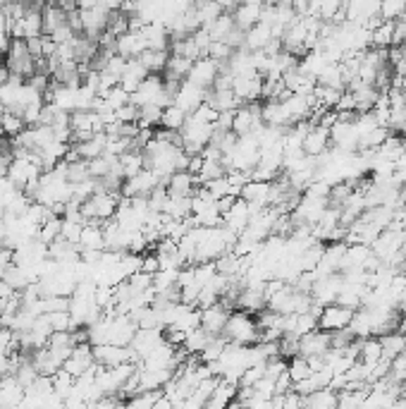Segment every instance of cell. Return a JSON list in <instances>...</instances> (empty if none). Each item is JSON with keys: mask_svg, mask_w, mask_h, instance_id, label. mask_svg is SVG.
Here are the masks:
<instances>
[{"mask_svg": "<svg viewBox=\"0 0 406 409\" xmlns=\"http://www.w3.org/2000/svg\"><path fill=\"white\" fill-rule=\"evenodd\" d=\"M227 318H229V309L227 306H222L220 302H215V304L201 309V326L208 330L210 335H222Z\"/></svg>", "mask_w": 406, "mask_h": 409, "instance_id": "13", "label": "cell"}, {"mask_svg": "<svg viewBox=\"0 0 406 409\" xmlns=\"http://www.w3.org/2000/svg\"><path fill=\"white\" fill-rule=\"evenodd\" d=\"M263 376H265V364H248L239 376V386L253 388Z\"/></svg>", "mask_w": 406, "mask_h": 409, "instance_id": "43", "label": "cell"}, {"mask_svg": "<svg viewBox=\"0 0 406 409\" xmlns=\"http://www.w3.org/2000/svg\"><path fill=\"white\" fill-rule=\"evenodd\" d=\"M94 347V359L103 366H118L125 362H137L134 352L129 345H113V342H103V345H91ZM139 364V362H137Z\"/></svg>", "mask_w": 406, "mask_h": 409, "instance_id": "8", "label": "cell"}, {"mask_svg": "<svg viewBox=\"0 0 406 409\" xmlns=\"http://www.w3.org/2000/svg\"><path fill=\"white\" fill-rule=\"evenodd\" d=\"M144 51H146V41L141 36V29L139 32L129 29L115 39V53H120L122 58H139Z\"/></svg>", "mask_w": 406, "mask_h": 409, "instance_id": "12", "label": "cell"}, {"mask_svg": "<svg viewBox=\"0 0 406 409\" xmlns=\"http://www.w3.org/2000/svg\"><path fill=\"white\" fill-rule=\"evenodd\" d=\"M191 65H194V60L184 58V56H177V53H170L167 68H165V72H163V75L170 77V80L184 82V80H186V75H189V70H191Z\"/></svg>", "mask_w": 406, "mask_h": 409, "instance_id": "29", "label": "cell"}, {"mask_svg": "<svg viewBox=\"0 0 406 409\" xmlns=\"http://www.w3.org/2000/svg\"><path fill=\"white\" fill-rule=\"evenodd\" d=\"M8 27H10V20H8V15H5V10L0 8V32H8Z\"/></svg>", "mask_w": 406, "mask_h": 409, "instance_id": "56", "label": "cell"}, {"mask_svg": "<svg viewBox=\"0 0 406 409\" xmlns=\"http://www.w3.org/2000/svg\"><path fill=\"white\" fill-rule=\"evenodd\" d=\"M205 103H210L217 113H222V111H237V108L241 106V101L237 99L234 89H213V92L208 89V94H205Z\"/></svg>", "mask_w": 406, "mask_h": 409, "instance_id": "22", "label": "cell"}, {"mask_svg": "<svg viewBox=\"0 0 406 409\" xmlns=\"http://www.w3.org/2000/svg\"><path fill=\"white\" fill-rule=\"evenodd\" d=\"M301 149H304L306 156H320V153H325L327 149H332L330 127H323V125H313V127L306 132L304 141H301Z\"/></svg>", "mask_w": 406, "mask_h": 409, "instance_id": "11", "label": "cell"}, {"mask_svg": "<svg viewBox=\"0 0 406 409\" xmlns=\"http://www.w3.org/2000/svg\"><path fill=\"white\" fill-rule=\"evenodd\" d=\"M248 220H251V206H248L241 196H237V201L232 203V208L222 215V222H225L227 227H232L234 232L244 230V227L248 225Z\"/></svg>", "mask_w": 406, "mask_h": 409, "instance_id": "21", "label": "cell"}, {"mask_svg": "<svg viewBox=\"0 0 406 409\" xmlns=\"http://www.w3.org/2000/svg\"><path fill=\"white\" fill-rule=\"evenodd\" d=\"M392 34H395V22L383 20L375 29H371V48H390Z\"/></svg>", "mask_w": 406, "mask_h": 409, "instance_id": "36", "label": "cell"}, {"mask_svg": "<svg viewBox=\"0 0 406 409\" xmlns=\"http://www.w3.org/2000/svg\"><path fill=\"white\" fill-rule=\"evenodd\" d=\"M316 84H325V87H335V89H342L347 87V82H344V72H342V65L339 63H327L323 72L316 77Z\"/></svg>", "mask_w": 406, "mask_h": 409, "instance_id": "34", "label": "cell"}, {"mask_svg": "<svg viewBox=\"0 0 406 409\" xmlns=\"http://www.w3.org/2000/svg\"><path fill=\"white\" fill-rule=\"evenodd\" d=\"M186 118H189V113H186L184 108L177 106V103L172 101V103H167L165 108H163L160 127H163V130H175V132H179L182 127H184Z\"/></svg>", "mask_w": 406, "mask_h": 409, "instance_id": "25", "label": "cell"}, {"mask_svg": "<svg viewBox=\"0 0 406 409\" xmlns=\"http://www.w3.org/2000/svg\"><path fill=\"white\" fill-rule=\"evenodd\" d=\"M339 96H342V89L325 87V84H316V89H313V99H316L318 108H337Z\"/></svg>", "mask_w": 406, "mask_h": 409, "instance_id": "37", "label": "cell"}, {"mask_svg": "<svg viewBox=\"0 0 406 409\" xmlns=\"http://www.w3.org/2000/svg\"><path fill=\"white\" fill-rule=\"evenodd\" d=\"M354 314L356 309H349V306H342L337 302L332 304H325L318 314V328L320 330H327V333H335V330H344L351 326L354 321Z\"/></svg>", "mask_w": 406, "mask_h": 409, "instance_id": "4", "label": "cell"}, {"mask_svg": "<svg viewBox=\"0 0 406 409\" xmlns=\"http://www.w3.org/2000/svg\"><path fill=\"white\" fill-rule=\"evenodd\" d=\"M48 318H51L53 330H75L77 328V323L72 321L70 309H65V311H51V314H48Z\"/></svg>", "mask_w": 406, "mask_h": 409, "instance_id": "45", "label": "cell"}, {"mask_svg": "<svg viewBox=\"0 0 406 409\" xmlns=\"http://www.w3.org/2000/svg\"><path fill=\"white\" fill-rule=\"evenodd\" d=\"M237 390H239V383L227 381V378H220L215 390H213V395H210L208 402H205V407H213V409L229 407L232 405V400L237 398Z\"/></svg>", "mask_w": 406, "mask_h": 409, "instance_id": "16", "label": "cell"}, {"mask_svg": "<svg viewBox=\"0 0 406 409\" xmlns=\"http://www.w3.org/2000/svg\"><path fill=\"white\" fill-rule=\"evenodd\" d=\"M163 340H165L163 326H156V328H139L137 333H134V338H132V342H129V347H132V352H134L137 362H141L144 357H148V354L153 352Z\"/></svg>", "mask_w": 406, "mask_h": 409, "instance_id": "7", "label": "cell"}, {"mask_svg": "<svg viewBox=\"0 0 406 409\" xmlns=\"http://www.w3.org/2000/svg\"><path fill=\"white\" fill-rule=\"evenodd\" d=\"M380 17L390 22L399 20V17H406L404 0H380Z\"/></svg>", "mask_w": 406, "mask_h": 409, "instance_id": "40", "label": "cell"}, {"mask_svg": "<svg viewBox=\"0 0 406 409\" xmlns=\"http://www.w3.org/2000/svg\"><path fill=\"white\" fill-rule=\"evenodd\" d=\"M217 75H220V63L213 60V58H208V56H203V58L194 60L186 80L194 82L196 87H201V89H213V82H215Z\"/></svg>", "mask_w": 406, "mask_h": 409, "instance_id": "9", "label": "cell"}, {"mask_svg": "<svg viewBox=\"0 0 406 409\" xmlns=\"http://www.w3.org/2000/svg\"><path fill=\"white\" fill-rule=\"evenodd\" d=\"M106 144H108V134L106 132H99V134H94L91 139L75 144V146L80 149V156L84 161H91V158H99V156L106 153Z\"/></svg>", "mask_w": 406, "mask_h": 409, "instance_id": "28", "label": "cell"}, {"mask_svg": "<svg viewBox=\"0 0 406 409\" xmlns=\"http://www.w3.org/2000/svg\"><path fill=\"white\" fill-rule=\"evenodd\" d=\"M120 165H122V172H125V180L141 172L146 168V158H144V151L141 149H129L120 156Z\"/></svg>", "mask_w": 406, "mask_h": 409, "instance_id": "30", "label": "cell"}, {"mask_svg": "<svg viewBox=\"0 0 406 409\" xmlns=\"http://www.w3.org/2000/svg\"><path fill=\"white\" fill-rule=\"evenodd\" d=\"M318 328V314H313V311H304V314H296V323H294V333L296 338H301V335L311 333V330Z\"/></svg>", "mask_w": 406, "mask_h": 409, "instance_id": "42", "label": "cell"}, {"mask_svg": "<svg viewBox=\"0 0 406 409\" xmlns=\"http://www.w3.org/2000/svg\"><path fill=\"white\" fill-rule=\"evenodd\" d=\"M158 184H165V182H163V177L156 175L151 168H144L141 172L127 177L120 191H122V196H127V199H132V196H148L151 191L158 187Z\"/></svg>", "mask_w": 406, "mask_h": 409, "instance_id": "5", "label": "cell"}, {"mask_svg": "<svg viewBox=\"0 0 406 409\" xmlns=\"http://www.w3.org/2000/svg\"><path fill=\"white\" fill-rule=\"evenodd\" d=\"M263 80L265 77L260 72L251 70L246 75L234 77V94L241 103H253V101H263Z\"/></svg>", "mask_w": 406, "mask_h": 409, "instance_id": "6", "label": "cell"}, {"mask_svg": "<svg viewBox=\"0 0 406 409\" xmlns=\"http://www.w3.org/2000/svg\"><path fill=\"white\" fill-rule=\"evenodd\" d=\"M165 187L170 191V196H191L198 184H196V177H194L191 172L177 170L165 180Z\"/></svg>", "mask_w": 406, "mask_h": 409, "instance_id": "18", "label": "cell"}, {"mask_svg": "<svg viewBox=\"0 0 406 409\" xmlns=\"http://www.w3.org/2000/svg\"><path fill=\"white\" fill-rule=\"evenodd\" d=\"M141 36H144V41H146V48H156V51L167 48L170 39H172L167 24H163V22H146L141 27Z\"/></svg>", "mask_w": 406, "mask_h": 409, "instance_id": "19", "label": "cell"}, {"mask_svg": "<svg viewBox=\"0 0 406 409\" xmlns=\"http://www.w3.org/2000/svg\"><path fill=\"white\" fill-rule=\"evenodd\" d=\"M282 80H284V84H287L289 92L299 94V96H308V94H313V89H316V80H313L311 75H306L304 70H299V68L284 72Z\"/></svg>", "mask_w": 406, "mask_h": 409, "instance_id": "20", "label": "cell"}, {"mask_svg": "<svg viewBox=\"0 0 406 409\" xmlns=\"http://www.w3.org/2000/svg\"><path fill=\"white\" fill-rule=\"evenodd\" d=\"M383 359V345H380L378 335H368V338L361 340V352H359V362L363 364H378Z\"/></svg>", "mask_w": 406, "mask_h": 409, "instance_id": "33", "label": "cell"}, {"mask_svg": "<svg viewBox=\"0 0 406 409\" xmlns=\"http://www.w3.org/2000/svg\"><path fill=\"white\" fill-rule=\"evenodd\" d=\"M234 27H237V24H234L232 12H222V15L217 17L215 22H210L205 29H208V34H210V39L213 41H225L227 36L234 32Z\"/></svg>", "mask_w": 406, "mask_h": 409, "instance_id": "32", "label": "cell"}, {"mask_svg": "<svg viewBox=\"0 0 406 409\" xmlns=\"http://www.w3.org/2000/svg\"><path fill=\"white\" fill-rule=\"evenodd\" d=\"M0 125H3V130L8 137H17L24 127H27V122L22 120V115H17V113H12V111L0 113Z\"/></svg>", "mask_w": 406, "mask_h": 409, "instance_id": "39", "label": "cell"}, {"mask_svg": "<svg viewBox=\"0 0 406 409\" xmlns=\"http://www.w3.org/2000/svg\"><path fill=\"white\" fill-rule=\"evenodd\" d=\"M151 72L146 70V65L141 63L139 58H127V68L122 72V77H120V87L125 89V92H137V87L141 84Z\"/></svg>", "mask_w": 406, "mask_h": 409, "instance_id": "15", "label": "cell"}, {"mask_svg": "<svg viewBox=\"0 0 406 409\" xmlns=\"http://www.w3.org/2000/svg\"><path fill=\"white\" fill-rule=\"evenodd\" d=\"M203 168V153H191L189 161H186V172H191V175H198Z\"/></svg>", "mask_w": 406, "mask_h": 409, "instance_id": "54", "label": "cell"}, {"mask_svg": "<svg viewBox=\"0 0 406 409\" xmlns=\"http://www.w3.org/2000/svg\"><path fill=\"white\" fill-rule=\"evenodd\" d=\"M132 287H134V292H144L148 290V287H153V275L146 273V270H137V273H132L129 278H127Z\"/></svg>", "mask_w": 406, "mask_h": 409, "instance_id": "50", "label": "cell"}, {"mask_svg": "<svg viewBox=\"0 0 406 409\" xmlns=\"http://www.w3.org/2000/svg\"><path fill=\"white\" fill-rule=\"evenodd\" d=\"M253 395H258V398H263V400H270L272 395H275V378H270V376L260 378L256 386H253Z\"/></svg>", "mask_w": 406, "mask_h": 409, "instance_id": "52", "label": "cell"}, {"mask_svg": "<svg viewBox=\"0 0 406 409\" xmlns=\"http://www.w3.org/2000/svg\"><path fill=\"white\" fill-rule=\"evenodd\" d=\"M213 338V335L208 333L203 326H198V328H194V330H189L186 333V338H184V350L189 352V354H201V350L205 345H208V340Z\"/></svg>", "mask_w": 406, "mask_h": 409, "instance_id": "35", "label": "cell"}, {"mask_svg": "<svg viewBox=\"0 0 406 409\" xmlns=\"http://www.w3.org/2000/svg\"><path fill=\"white\" fill-rule=\"evenodd\" d=\"M101 99L106 101V103L110 106L113 111H118L120 106L129 103V92H125V89H122V87H120V84H118V87H113L110 92H108L106 96H101Z\"/></svg>", "mask_w": 406, "mask_h": 409, "instance_id": "48", "label": "cell"}, {"mask_svg": "<svg viewBox=\"0 0 406 409\" xmlns=\"http://www.w3.org/2000/svg\"><path fill=\"white\" fill-rule=\"evenodd\" d=\"M287 364H289V359H284L282 354H275V357H270L268 362H265V376L280 378L284 371H287Z\"/></svg>", "mask_w": 406, "mask_h": 409, "instance_id": "49", "label": "cell"}, {"mask_svg": "<svg viewBox=\"0 0 406 409\" xmlns=\"http://www.w3.org/2000/svg\"><path fill=\"white\" fill-rule=\"evenodd\" d=\"M241 3H258V5H263L265 0H241Z\"/></svg>", "mask_w": 406, "mask_h": 409, "instance_id": "58", "label": "cell"}, {"mask_svg": "<svg viewBox=\"0 0 406 409\" xmlns=\"http://www.w3.org/2000/svg\"><path fill=\"white\" fill-rule=\"evenodd\" d=\"M292 388H294V381H292V376H289V371H284L280 378H275V395H284Z\"/></svg>", "mask_w": 406, "mask_h": 409, "instance_id": "53", "label": "cell"}, {"mask_svg": "<svg viewBox=\"0 0 406 409\" xmlns=\"http://www.w3.org/2000/svg\"><path fill=\"white\" fill-rule=\"evenodd\" d=\"M380 345H383V357L395 359L406 350V335L399 333V330H390L385 335H378Z\"/></svg>", "mask_w": 406, "mask_h": 409, "instance_id": "27", "label": "cell"}, {"mask_svg": "<svg viewBox=\"0 0 406 409\" xmlns=\"http://www.w3.org/2000/svg\"><path fill=\"white\" fill-rule=\"evenodd\" d=\"M260 15H263V5H258V3H241L239 8L232 12L234 24H237L241 32L251 29L253 24H258L260 22Z\"/></svg>", "mask_w": 406, "mask_h": 409, "instance_id": "24", "label": "cell"}, {"mask_svg": "<svg viewBox=\"0 0 406 409\" xmlns=\"http://www.w3.org/2000/svg\"><path fill=\"white\" fill-rule=\"evenodd\" d=\"M80 249H106V234H103V222L89 220L82 227Z\"/></svg>", "mask_w": 406, "mask_h": 409, "instance_id": "23", "label": "cell"}, {"mask_svg": "<svg viewBox=\"0 0 406 409\" xmlns=\"http://www.w3.org/2000/svg\"><path fill=\"white\" fill-rule=\"evenodd\" d=\"M287 371H289V376H292V381H294V383L313 374V369H311V364H308V359H306V357H301V354H296V357L289 359Z\"/></svg>", "mask_w": 406, "mask_h": 409, "instance_id": "41", "label": "cell"}, {"mask_svg": "<svg viewBox=\"0 0 406 409\" xmlns=\"http://www.w3.org/2000/svg\"><path fill=\"white\" fill-rule=\"evenodd\" d=\"M10 44H12L10 32H0V56H5L10 51Z\"/></svg>", "mask_w": 406, "mask_h": 409, "instance_id": "55", "label": "cell"}, {"mask_svg": "<svg viewBox=\"0 0 406 409\" xmlns=\"http://www.w3.org/2000/svg\"><path fill=\"white\" fill-rule=\"evenodd\" d=\"M3 137H8V134H5V130H3V125H0V139H3Z\"/></svg>", "mask_w": 406, "mask_h": 409, "instance_id": "59", "label": "cell"}, {"mask_svg": "<svg viewBox=\"0 0 406 409\" xmlns=\"http://www.w3.org/2000/svg\"><path fill=\"white\" fill-rule=\"evenodd\" d=\"M60 230H63V218H60V215H51V218L39 227V239L46 244L56 242L60 237Z\"/></svg>", "mask_w": 406, "mask_h": 409, "instance_id": "38", "label": "cell"}, {"mask_svg": "<svg viewBox=\"0 0 406 409\" xmlns=\"http://www.w3.org/2000/svg\"><path fill=\"white\" fill-rule=\"evenodd\" d=\"M122 191H94L87 201H82V213L87 220L106 222L115 218V210L120 206Z\"/></svg>", "mask_w": 406, "mask_h": 409, "instance_id": "2", "label": "cell"}, {"mask_svg": "<svg viewBox=\"0 0 406 409\" xmlns=\"http://www.w3.org/2000/svg\"><path fill=\"white\" fill-rule=\"evenodd\" d=\"M115 120H118V122H139V106H134L132 101L120 106L118 111H115Z\"/></svg>", "mask_w": 406, "mask_h": 409, "instance_id": "51", "label": "cell"}, {"mask_svg": "<svg viewBox=\"0 0 406 409\" xmlns=\"http://www.w3.org/2000/svg\"><path fill=\"white\" fill-rule=\"evenodd\" d=\"M82 227H84V222H77V220L63 218V230H60V237L68 239V242H72V244H80Z\"/></svg>", "mask_w": 406, "mask_h": 409, "instance_id": "46", "label": "cell"}, {"mask_svg": "<svg viewBox=\"0 0 406 409\" xmlns=\"http://www.w3.org/2000/svg\"><path fill=\"white\" fill-rule=\"evenodd\" d=\"M89 177H91L89 161H75V163H68V180L72 184L84 182V180H89Z\"/></svg>", "mask_w": 406, "mask_h": 409, "instance_id": "47", "label": "cell"}, {"mask_svg": "<svg viewBox=\"0 0 406 409\" xmlns=\"http://www.w3.org/2000/svg\"><path fill=\"white\" fill-rule=\"evenodd\" d=\"M272 39H275V36H272L270 24L258 22V24H253L251 29H246L244 32V48H248L251 53L253 51H263V48L268 46Z\"/></svg>", "mask_w": 406, "mask_h": 409, "instance_id": "17", "label": "cell"}, {"mask_svg": "<svg viewBox=\"0 0 406 409\" xmlns=\"http://www.w3.org/2000/svg\"><path fill=\"white\" fill-rule=\"evenodd\" d=\"M205 94H208V89H201V87H196L194 82L184 80L179 84V92H177V96H175V103L184 108L186 113H191L205 101Z\"/></svg>", "mask_w": 406, "mask_h": 409, "instance_id": "14", "label": "cell"}, {"mask_svg": "<svg viewBox=\"0 0 406 409\" xmlns=\"http://www.w3.org/2000/svg\"><path fill=\"white\" fill-rule=\"evenodd\" d=\"M304 407H316V409L337 407V390H332L330 386L318 388L316 393H311V395H306L304 398Z\"/></svg>", "mask_w": 406, "mask_h": 409, "instance_id": "31", "label": "cell"}, {"mask_svg": "<svg viewBox=\"0 0 406 409\" xmlns=\"http://www.w3.org/2000/svg\"><path fill=\"white\" fill-rule=\"evenodd\" d=\"M327 350H330V333H327V330L316 328L299 338L301 357H325Z\"/></svg>", "mask_w": 406, "mask_h": 409, "instance_id": "10", "label": "cell"}, {"mask_svg": "<svg viewBox=\"0 0 406 409\" xmlns=\"http://www.w3.org/2000/svg\"><path fill=\"white\" fill-rule=\"evenodd\" d=\"M397 330H399V333H404V335H406V314H402V316H399Z\"/></svg>", "mask_w": 406, "mask_h": 409, "instance_id": "57", "label": "cell"}, {"mask_svg": "<svg viewBox=\"0 0 406 409\" xmlns=\"http://www.w3.org/2000/svg\"><path fill=\"white\" fill-rule=\"evenodd\" d=\"M222 335H225L229 342H237V345H253V342H258L260 338V330H258L256 318L244 309H237V311H229V318L225 323Z\"/></svg>", "mask_w": 406, "mask_h": 409, "instance_id": "1", "label": "cell"}, {"mask_svg": "<svg viewBox=\"0 0 406 409\" xmlns=\"http://www.w3.org/2000/svg\"><path fill=\"white\" fill-rule=\"evenodd\" d=\"M5 56H8V70L12 75H20L24 80H29L36 72V60L29 53V46L24 39H12L10 51Z\"/></svg>", "mask_w": 406, "mask_h": 409, "instance_id": "3", "label": "cell"}, {"mask_svg": "<svg viewBox=\"0 0 406 409\" xmlns=\"http://www.w3.org/2000/svg\"><path fill=\"white\" fill-rule=\"evenodd\" d=\"M232 53H234V48L227 44V41H210V46H208V53L205 56L208 58H213L217 60V63H227L229 58H232Z\"/></svg>", "mask_w": 406, "mask_h": 409, "instance_id": "44", "label": "cell"}, {"mask_svg": "<svg viewBox=\"0 0 406 409\" xmlns=\"http://www.w3.org/2000/svg\"><path fill=\"white\" fill-rule=\"evenodd\" d=\"M167 48H160V51H156V48H146V51L139 56V60H141L144 65H146V70L151 72V75H163L167 68Z\"/></svg>", "mask_w": 406, "mask_h": 409, "instance_id": "26", "label": "cell"}]
</instances>
